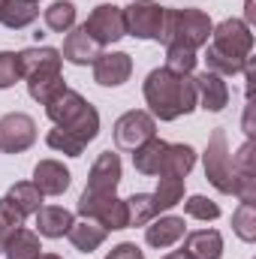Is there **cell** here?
<instances>
[{"label": "cell", "mask_w": 256, "mask_h": 259, "mask_svg": "<svg viewBox=\"0 0 256 259\" xmlns=\"http://www.w3.org/2000/svg\"><path fill=\"white\" fill-rule=\"evenodd\" d=\"M145 103L151 109V118L160 121H178L181 115H190L196 109V88L190 75H175L166 66L151 69L142 84Z\"/></svg>", "instance_id": "cell-1"}, {"label": "cell", "mask_w": 256, "mask_h": 259, "mask_svg": "<svg viewBox=\"0 0 256 259\" xmlns=\"http://www.w3.org/2000/svg\"><path fill=\"white\" fill-rule=\"evenodd\" d=\"M214 30V21L208 18V12L187 6V9H166V18H163V33H160V42L166 49H202L208 46V36Z\"/></svg>", "instance_id": "cell-2"}, {"label": "cell", "mask_w": 256, "mask_h": 259, "mask_svg": "<svg viewBox=\"0 0 256 259\" xmlns=\"http://www.w3.org/2000/svg\"><path fill=\"white\" fill-rule=\"evenodd\" d=\"M205 163V178L217 193L229 196L232 193V154H229V142H226V130H214L208 139V148L202 154Z\"/></svg>", "instance_id": "cell-3"}, {"label": "cell", "mask_w": 256, "mask_h": 259, "mask_svg": "<svg viewBox=\"0 0 256 259\" xmlns=\"http://www.w3.org/2000/svg\"><path fill=\"white\" fill-rule=\"evenodd\" d=\"M78 214L97 220L100 226H106V232L130 229L127 199H118V196H94L84 190L78 196Z\"/></svg>", "instance_id": "cell-4"}, {"label": "cell", "mask_w": 256, "mask_h": 259, "mask_svg": "<svg viewBox=\"0 0 256 259\" xmlns=\"http://www.w3.org/2000/svg\"><path fill=\"white\" fill-rule=\"evenodd\" d=\"M163 18H166V6H160L157 0H133L130 6H124V27L136 39H157L160 42Z\"/></svg>", "instance_id": "cell-5"}, {"label": "cell", "mask_w": 256, "mask_h": 259, "mask_svg": "<svg viewBox=\"0 0 256 259\" xmlns=\"http://www.w3.org/2000/svg\"><path fill=\"white\" fill-rule=\"evenodd\" d=\"M211 49H217L220 55H229L235 61H247L250 49H253V33L241 18H223L211 30Z\"/></svg>", "instance_id": "cell-6"}, {"label": "cell", "mask_w": 256, "mask_h": 259, "mask_svg": "<svg viewBox=\"0 0 256 259\" xmlns=\"http://www.w3.org/2000/svg\"><path fill=\"white\" fill-rule=\"evenodd\" d=\"M112 133H115V145L121 151H136L139 145H145L148 139L157 136V118H151V112L133 109V112H124L115 121Z\"/></svg>", "instance_id": "cell-7"}, {"label": "cell", "mask_w": 256, "mask_h": 259, "mask_svg": "<svg viewBox=\"0 0 256 259\" xmlns=\"http://www.w3.org/2000/svg\"><path fill=\"white\" fill-rule=\"evenodd\" d=\"M84 30H88L100 46H112V42L124 39V36H127V27H124V6L100 3V6L88 15Z\"/></svg>", "instance_id": "cell-8"}, {"label": "cell", "mask_w": 256, "mask_h": 259, "mask_svg": "<svg viewBox=\"0 0 256 259\" xmlns=\"http://www.w3.org/2000/svg\"><path fill=\"white\" fill-rule=\"evenodd\" d=\"M36 142V121L24 112H9L0 118V151L21 154Z\"/></svg>", "instance_id": "cell-9"}, {"label": "cell", "mask_w": 256, "mask_h": 259, "mask_svg": "<svg viewBox=\"0 0 256 259\" xmlns=\"http://www.w3.org/2000/svg\"><path fill=\"white\" fill-rule=\"evenodd\" d=\"M121 157L115 151H103L97 157V163L91 166V175H88V193L94 196H115L118 184H121Z\"/></svg>", "instance_id": "cell-10"}, {"label": "cell", "mask_w": 256, "mask_h": 259, "mask_svg": "<svg viewBox=\"0 0 256 259\" xmlns=\"http://www.w3.org/2000/svg\"><path fill=\"white\" fill-rule=\"evenodd\" d=\"M232 193L241 202H256V166H253V142L250 139L232 157Z\"/></svg>", "instance_id": "cell-11"}, {"label": "cell", "mask_w": 256, "mask_h": 259, "mask_svg": "<svg viewBox=\"0 0 256 259\" xmlns=\"http://www.w3.org/2000/svg\"><path fill=\"white\" fill-rule=\"evenodd\" d=\"M18 64H21V78H39V75H58L64 58L52 46H33L18 52Z\"/></svg>", "instance_id": "cell-12"}, {"label": "cell", "mask_w": 256, "mask_h": 259, "mask_svg": "<svg viewBox=\"0 0 256 259\" xmlns=\"http://www.w3.org/2000/svg\"><path fill=\"white\" fill-rule=\"evenodd\" d=\"M133 75V58L127 52H103L94 61V81L103 88H118Z\"/></svg>", "instance_id": "cell-13"}, {"label": "cell", "mask_w": 256, "mask_h": 259, "mask_svg": "<svg viewBox=\"0 0 256 259\" xmlns=\"http://www.w3.org/2000/svg\"><path fill=\"white\" fill-rule=\"evenodd\" d=\"M193 88H196V103L205 112H223L229 106V88H226L223 75L205 69L193 78Z\"/></svg>", "instance_id": "cell-14"}, {"label": "cell", "mask_w": 256, "mask_h": 259, "mask_svg": "<svg viewBox=\"0 0 256 259\" xmlns=\"http://www.w3.org/2000/svg\"><path fill=\"white\" fill-rule=\"evenodd\" d=\"M100 55H103V46H100V42H97V39L84 30V24H78V27H72V30L66 33L61 58H64V61H69L72 66L94 64Z\"/></svg>", "instance_id": "cell-15"}, {"label": "cell", "mask_w": 256, "mask_h": 259, "mask_svg": "<svg viewBox=\"0 0 256 259\" xmlns=\"http://www.w3.org/2000/svg\"><path fill=\"white\" fill-rule=\"evenodd\" d=\"M42 196H64L72 184V175L64 163L58 160H39L33 166V181H30Z\"/></svg>", "instance_id": "cell-16"}, {"label": "cell", "mask_w": 256, "mask_h": 259, "mask_svg": "<svg viewBox=\"0 0 256 259\" xmlns=\"http://www.w3.org/2000/svg\"><path fill=\"white\" fill-rule=\"evenodd\" d=\"M184 232H187L184 217H175V214H169V217H154V220L145 226V241L160 250V247L178 244V241L184 238Z\"/></svg>", "instance_id": "cell-17"}, {"label": "cell", "mask_w": 256, "mask_h": 259, "mask_svg": "<svg viewBox=\"0 0 256 259\" xmlns=\"http://www.w3.org/2000/svg\"><path fill=\"white\" fill-rule=\"evenodd\" d=\"M72 211H66L61 205H42L36 211V235L42 238H64L72 226Z\"/></svg>", "instance_id": "cell-18"}, {"label": "cell", "mask_w": 256, "mask_h": 259, "mask_svg": "<svg viewBox=\"0 0 256 259\" xmlns=\"http://www.w3.org/2000/svg\"><path fill=\"white\" fill-rule=\"evenodd\" d=\"M84 106H88V100L78 91H69L66 88L64 94H58L52 103H46V115H49V121L55 127H64V124H69L72 118H78L84 112Z\"/></svg>", "instance_id": "cell-19"}, {"label": "cell", "mask_w": 256, "mask_h": 259, "mask_svg": "<svg viewBox=\"0 0 256 259\" xmlns=\"http://www.w3.org/2000/svg\"><path fill=\"white\" fill-rule=\"evenodd\" d=\"M184 253L190 259H220L223 256V235L217 229H196L184 238Z\"/></svg>", "instance_id": "cell-20"}, {"label": "cell", "mask_w": 256, "mask_h": 259, "mask_svg": "<svg viewBox=\"0 0 256 259\" xmlns=\"http://www.w3.org/2000/svg\"><path fill=\"white\" fill-rule=\"evenodd\" d=\"M69 244L78 250V253H94L103 241H106V226H100L97 220H91V217H81L78 223H72L69 226Z\"/></svg>", "instance_id": "cell-21"}, {"label": "cell", "mask_w": 256, "mask_h": 259, "mask_svg": "<svg viewBox=\"0 0 256 259\" xmlns=\"http://www.w3.org/2000/svg\"><path fill=\"white\" fill-rule=\"evenodd\" d=\"M193 166H196V151H193V145H184V142L169 145L157 178H187Z\"/></svg>", "instance_id": "cell-22"}, {"label": "cell", "mask_w": 256, "mask_h": 259, "mask_svg": "<svg viewBox=\"0 0 256 259\" xmlns=\"http://www.w3.org/2000/svg\"><path fill=\"white\" fill-rule=\"evenodd\" d=\"M39 253H42L39 235L24 229V226L12 229L6 235V241H3V256L6 259H39Z\"/></svg>", "instance_id": "cell-23"}, {"label": "cell", "mask_w": 256, "mask_h": 259, "mask_svg": "<svg viewBox=\"0 0 256 259\" xmlns=\"http://www.w3.org/2000/svg\"><path fill=\"white\" fill-rule=\"evenodd\" d=\"M166 148H169V142H163V139H157V136L148 139L145 145H139V148L133 151V166H136V172H142V175H160Z\"/></svg>", "instance_id": "cell-24"}, {"label": "cell", "mask_w": 256, "mask_h": 259, "mask_svg": "<svg viewBox=\"0 0 256 259\" xmlns=\"http://www.w3.org/2000/svg\"><path fill=\"white\" fill-rule=\"evenodd\" d=\"M36 18H39V3H36V0H3L0 21H3L9 30L30 27Z\"/></svg>", "instance_id": "cell-25"}, {"label": "cell", "mask_w": 256, "mask_h": 259, "mask_svg": "<svg viewBox=\"0 0 256 259\" xmlns=\"http://www.w3.org/2000/svg\"><path fill=\"white\" fill-rule=\"evenodd\" d=\"M6 199H9V205H12L21 217H30V214H36V211L42 208V193H39L30 181L12 184V187L6 190Z\"/></svg>", "instance_id": "cell-26"}, {"label": "cell", "mask_w": 256, "mask_h": 259, "mask_svg": "<svg viewBox=\"0 0 256 259\" xmlns=\"http://www.w3.org/2000/svg\"><path fill=\"white\" fill-rule=\"evenodd\" d=\"M42 18H46V27H49V30H55V33H69V30L75 27V3H69V0H55V3L42 12Z\"/></svg>", "instance_id": "cell-27"}, {"label": "cell", "mask_w": 256, "mask_h": 259, "mask_svg": "<svg viewBox=\"0 0 256 259\" xmlns=\"http://www.w3.org/2000/svg\"><path fill=\"white\" fill-rule=\"evenodd\" d=\"M66 91V81L64 75L58 72V75H39V78H27V94L36 100V103H52L58 94H64Z\"/></svg>", "instance_id": "cell-28"}, {"label": "cell", "mask_w": 256, "mask_h": 259, "mask_svg": "<svg viewBox=\"0 0 256 259\" xmlns=\"http://www.w3.org/2000/svg\"><path fill=\"white\" fill-rule=\"evenodd\" d=\"M127 214H130V226H148L160 214L154 193H133L127 199Z\"/></svg>", "instance_id": "cell-29"}, {"label": "cell", "mask_w": 256, "mask_h": 259, "mask_svg": "<svg viewBox=\"0 0 256 259\" xmlns=\"http://www.w3.org/2000/svg\"><path fill=\"white\" fill-rule=\"evenodd\" d=\"M184 199V178H160L157 190H154V202L157 211H169Z\"/></svg>", "instance_id": "cell-30"}, {"label": "cell", "mask_w": 256, "mask_h": 259, "mask_svg": "<svg viewBox=\"0 0 256 259\" xmlns=\"http://www.w3.org/2000/svg\"><path fill=\"white\" fill-rule=\"evenodd\" d=\"M232 229L241 241H256V205L253 202H241L232 214Z\"/></svg>", "instance_id": "cell-31"}, {"label": "cell", "mask_w": 256, "mask_h": 259, "mask_svg": "<svg viewBox=\"0 0 256 259\" xmlns=\"http://www.w3.org/2000/svg\"><path fill=\"white\" fill-rule=\"evenodd\" d=\"M250 61H253V58H247V61H235V58H229V55H220V52L211 49V46H208V52H205L208 72H217V75H238V72L247 69Z\"/></svg>", "instance_id": "cell-32"}, {"label": "cell", "mask_w": 256, "mask_h": 259, "mask_svg": "<svg viewBox=\"0 0 256 259\" xmlns=\"http://www.w3.org/2000/svg\"><path fill=\"white\" fill-rule=\"evenodd\" d=\"M46 145H49L52 151H58V154H66V157H81V151H84V145H81L75 136H69L66 130H61V127L49 130Z\"/></svg>", "instance_id": "cell-33"}, {"label": "cell", "mask_w": 256, "mask_h": 259, "mask_svg": "<svg viewBox=\"0 0 256 259\" xmlns=\"http://www.w3.org/2000/svg\"><path fill=\"white\" fill-rule=\"evenodd\" d=\"M196 52L190 49H166V69L169 72H175V75H190L193 69H196Z\"/></svg>", "instance_id": "cell-34"}, {"label": "cell", "mask_w": 256, "mask_h": 259, "mask_svg": "<svg viewBox=\"0 0 256 259\" xmlns=\"http://www.w3.org/2000/svg\"><path fill=\"white\" fill-rule=\"evenodd\" d=\"M184 214L187 217H196V220H217L220 217V205L205 199V196H190L184 202Z\"/></svg>", "instance_id": "cell-35"}, {"label": "cell", "mask_w": 256, "mask_h": 259, "mask_svg": "<svg viewBox=\"0 0 256 259\" xmlns=\"http://www.w3.org/2000/svg\"><path fill=\"white\" fill-rule=\"evenodd\" d=\"M21 78V64L15 52H0V91L12 88Z\"/></svg>", "instance_id": "cell-36"}, {"label": "cell", "mask_w": 256, "mask_h": 259, "mask_svg": "<svg viewBox=\"0 0 256 259\" xmlns=\"http://www.w3.org/2000/svg\"><path fill=\"white\" fill-rule=\"evenodd\" d=\"M106 259H145V253H142L133 241H124V244H115V247L106 253Z\"/></svg>", "instance_id": "cell-37"}, {"label": "cell", "mask_w": 256, "mask_h": 259, "mask_svg": "<svg viewBox=\"0 0 256 259\" xmlns=\"http://www.w3.org/2000/svg\"><path fill=\"white\" fill-rule=\"evenodd\" d=\"M253 18H256V0H247V6H244V24L250 27Z\"/></svg>", "instance_id": "cell-38"}, {"label": "cell", "mask_w": 256, "mask_h": 259, "mask_svg": "<svg viewBox=\"0 0 256 259\" xmlns=\"http://www.w3.org/2000/svg\"><path fill=\"white\" fill-rule=\"evenodd\" d=\"M163 259H190V256H187L184 250H172V253H166Z\"/></svg>", "instance_id": "cell-39"}, {"label": "cell", "mask_w": 256, "mask_h": 259, "mask_svg": "<svg viewBox=\"0 0 256 259\" xmlns=\"http://www.w3.org/2000/svg\"><path fill=\"white\" fill-rule=\"evenodd\" d=\"M39 259H64V256H58V253H39Z\"/></svg>", "instance_id": "cell-40"}, {"label": "cell", "mask_w": 256, "mask_h": 259, "mask_svg": "<svg viewBox=\"0 0 256 259\" xmlns=\"http://www.w3.org/2000/svg\"><path fill=\"white\" fill-rule=\"evenodd\" d=\"M3 241H6V232H0V256H3Z\"/></svg>", "instance_id": "cell-41"}, {"label": "cell", "mask_w": 256, "mask_h": 259, "mask_svg": "<svg viewBox=\"0 0 256 259\" xmlns=\"http://www.w3.org/2000/svg\"><path fill=\"white\" fill-rule=\"evenodd\" d=\"M0 9H3V0H0Z\"/></svg>", "instance_id": "cell-42"}, {"label": "cell", "mask_w": 256, "mask_h": 259, "mask_svg": "<svg viewBox=\"0 0 256 259\" xmlns=\"http://www.w3.org/2000/svg\"><path fill=\"white\" fill-rule=\"evenodd\" d=\"M36 3H39V0H36Z\"/></svg>", "instance_id": "cell-43"}]
</instances>
